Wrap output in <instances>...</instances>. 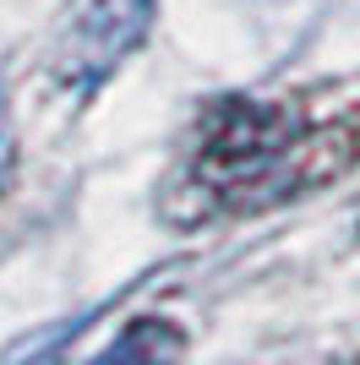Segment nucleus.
<instances>
[{
    "mask_svg": "<svg viewBox=\"0 0 360 365\" xmlns=\"http://www.w3.org/2000/svg\"><path fill=\"white\" fill-rule=\"evenodd\" d=\"M360 158V120L300 125V115L279 104H235L208 125L202 148L191 153L186 191L196 218L208 213H256L295 202L316 185L339 180ZM191 218V224H196Z\"/></svg>",
    "mask_w": 360,
    "mask_h": 365,
    "instance_id": "obj_1",
    "label": "nucleus"
},
{
    "mask_svg": "<svg viewBox=\"0 0 360 365\" xmlns=\"http://www.w3.org/2000/svg\"><path fill=\"white\" fill-rule=\"evenodd\" d=\"M153 6L159 0H88L76 11L71 33L55 55V76L71 88H99L126 55H131L153 28Z\"/></svg>",
    "mask_w": 360,
    "mask_h": 365,
    "instance_id": "obj_2",
    "label": "nucleus"
},
{
    "mask_svg": "<svg viewBox=\"0 0 360 365\" xmlns=\"http://www.w3.org/2000/svg\"><path fill=\"white\" fill-rule=\"evenodd\" d=\"M180 360H186V333L164 317H142L126 333H115V344L93 365H180Z\"/></svg>",
    "mask_w": 360,
    "mask_h": 365,
    "instance_id": "obj_3",
    "label": "nucleus"
},
{
    "mask_svg": "<svg viewBox=\"0 0 360 365\" xmlns=\"http://www.w3.org/2000/svg\"><path fill=\"white\" fill-rule=\"evenodd\" d=\"M11 158H16V131H11V115H6V88H0V185L11 175Z\"/></svg>",
    "mask_w": 360,
    "mask_h": 365,
    "instance_id": "obj_4",
    "label": "nucleus"
}]
</instances>
